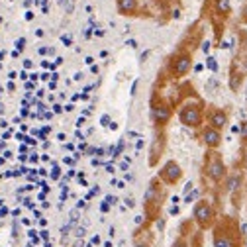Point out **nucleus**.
<instances>
[{
	"mask_svg": "<svg viewBox=\"0 0 247 247\" xmlns=\"http://www.w3.org/2000/svg\"><path fill=\"white\" fill-rule=\"evenodd\" d=\"M194 218L200 222V224H208V220L212 218V210H210V206L208 204H198L196 206V210H194Z\"/></svg>",
	"mask_w": 247,
	"mask_h": 247,
	"instance_id": "f257e3e1",
	"label": "nucleus"
},
{
	"mask_svg": "<svg viewBox=\"0 0 247 247\" xmlns=\"http://www.w3.org/2000/svg\"><path fill=\"white\" fill-rule=\"evenodd\" d=\"M181 120H182V124H186V125H196L200 122V114H198L196 108H186V110L181 114Z\"/></svg>",
	"mask_w": 247,
	"mask_h": 247,
	"instance_id": "f03ea898",
	"label": "nucleus"
},
{
	"mask_svg": "<svg viewBox=\"0 0 247 247\" xmlns=\"http://www.w3.org/2000/svg\"><path fill=\"white\" fill-rule=\"evenodd\" d=\"M163 175H165V179L167 181H177L179 177H181V169H179V165L177 163H167V167H165V171H163Z\"/></svg>",
	"mask_w": 247,
	"mask_h": 247,
	"instance_id": "7ed1b4c3",
	"label": "nucleus"
},
{
	"mask_svg": "<svg viewBox=\"0 0 247 247\" xmlns=\"http://www.w3.org/2000/svg\"><path fill=\"white\" fill-rule=\"evenodd\" d=\"M169 116H171V112L167 110V108H163V106L153 108V118L159 120V122H167V120H169Z\"/></svg>",
	"mask_w": 247,
	"mask_h": 247,
	"instance_id": "20e7f679",
	"label": "nucleus"
},
{
	"mask_svg": "<svg viewBox=\"0 0 247 247\" xmlns=\"http://www.w3.org/2000/svg\"><path fill=\"white\" fill-rule=\"evenodd\" d=\"M208 173H210L212 179H220L222 173H224V167H222V163H220V161H214V163L210 165V171H208Z\"/></svg>",
	"mask_w": 247,
	"mask_h": 247,
	"instance_id": "39448f33",
	"label": "nucleus"
},
{
	"mask_svg": "<svg viewBox=\"0 0 247 247\" xmlns=\"http://www.w3.org/2000/svg\"><path fill=\"white\" fill-rule=\"evenodd\" d=\"M188 67H190V59H188V57H182V59H179V63L175 65V71H177L179 75H182V73L188 71Z\"/></svg>",
	"mask_w": 247,
	"mask_h": 247,
	"instance_id": "423d86ee",
	"label": "nucleus"
},
{
	"mask_svg": "<svg viewBox=\"0 0 247 247\" xmlns=\"http://www.w3.org/2000/svg\"><path fill=\"white\" fill-rule=\"evenodd\" d=\"M204 139H206V143L216 145L218 141H220V135H218V132H214V129H208V132L204 133Z\"/></svg>",
	"mask_w": 247,
	"mask_h": 247,
	"instance_id": "0eeeda50",
	"label": "nucleus"
},
{
	"mask_svg": "<svg viewBox=\"0 0 247 247\" xmlns=\"http://www.w3.org/2000/svg\"><path fill=\"white\" fill-rule=\"evenodd\" d=\"M212 124H214L216 128H222V125H225V116L220 114V112H216V114L212 116Z\"/></svg>",
	"mask_w": 247,
	"mask_h": 247,
	"instance_id": "6e6552de",
	"label": "nucleus"
},
{
	"mask_svg": "<svg viewBox=\"0 0 247 247\" xmlns=\"http://www.w3.org/2000/svg\"><path fill=\"white\" fill-rule=\"evenodd\" d=\"M216 247H233V245H232V241H229L228 237H220L218 235L216 237Z\"/></svg>",
	"mask_w": 247,
	"mask_h": 247,
	"instance_id": "1a4fd4ad",
	"label": "nucleus"
},
{
	"mask_svg": "<svg viewBox=\"0 0 247 247\" xmlns=\"http://www.w3.org/2000/svg\"><path fill=\"white\" fill-rule=\"evenodd\" d=\"M77 220H78V208H75V210H71V224H75Z\"/></svg>",
	"mask_w": 247,
	"mask_h": 247,
	"instance_id": "9d476101",
	"label": "nucleus"
},
{
	"mask_svg": "<svg viewBox=\"0 0 247 247\" xmlns=\"http://www.w3.org/2000/svg\"><path fill=\"white\" fill-rule=\"evenodd\" d=\"M133 6V0H122V10H129Z\"/></svg>",
	"mask_w": 247,
	"mask_h": 247,
	"instance_id": "9b49d317",
	"label": "nucleus"
},
{
	"mask_svg": "<svg viewBox=\"0 0 247 247\" xmlns=\"http://www.w3.org/2000/svg\"><path fill=\"white\" fill-rule=\"evenodd\" d=\"M218 6H220V10H229V2H228V0H220Z\"/></svg>",
	"mask_w": 247,
	"mask_h": 247,
	"instance_id": "f8f14e48",
	"label": "nucleus"
},
{
	"mask_svg": "<svg viewBox=\"0 0 247 247\" xmlns=\"http://www.w3.org/2000/svg\"><path fill=\"white\" fill-rule=\"evenodd\" d=\"M208 67H210L212 71H216V69H218V65H216V59H214V57H210V59H208Z\"/></svg>",
	"mask_w": 247,
	"mask_h": 247,
	"instance_id": "ddd939ff",
	"label": "nucleus"
},
{
	"mask_svg": "<svg viewBox=\"0 0 247 247\" xmlns=\"http://www.w3.org/2000/svg\"><path fill=\"white\" fill-rule=\"evenodd\" d=\"M196 196H198V190H194L192 194H188V196H186V202H192V200H194Z\"/></svg>",
	"mask_w": 247,
	"mask_h": 247,
	"instance_id": "4468645a",
	"label": "nucleus"
},
{
	"mask_svg": "<svg viewBox=\"0 0 247 247\" xmlns=\"http://www.w3.org/2000/svg\"><path fill=\"white\" fill-rule=\"evenodd\" d=\"M24 45H26V39H24V37L16 41V47H18V49H24Z\"/></svg>",
	"mask_w": 247,
	"mask_h": 247,
	"instance_id": "2eb2a0df",
	"label": "nucleus"
},
{
	"mask_svg": "<svg viewBox=\"0 0 247 247\" xmlns=\"http://www.w3.org/2000/svg\"><path fill=\"white\" fill-rule=\"evenodd\" d=\"M85 228H77V232H75V235H77V237H82V235H85Z\"/></svg>",
	"mask_w": 247,
	"mask_h": 247,
	"instance_id": "dca6fc26",
	"label": "nucleus"
},
{
	"mask_svg": "<svg viewBox=\"0 0 247 247\" xmlns=\"http://www.w3.org/2000/svg\"><path fill=\"white\" fill-rule=\"evenodd\" d=\"M118 200L114 198V196H106V204H116Z\"/></svg>",
	"mask_w": 247,
	"mask_h": 247,
	"instance_id": "f3484780",
	"label": "nucleus"
},
{
	"mask_svg": "<svg viewBox=\"0 0 247 247\" xmlns=\"http://www.w3.org/2000/svg\"><path fill=\"white\" fill-rule=\"evenodd\" d=\"M63 43H67V45H71V37H69V35H63Z\"/></svg>",
	"mask_w": 247,
	"mask_h": 247,
	"instance_id": "a211bd4d",
	"label": "nucleus"
},
{
	"mask_svg": "<svg viewBox=\"0 0 247 247\" xmlns=\"http://www.w3.org/2000/svg\"><path fill=\"white\" fill-rule=\"evenodd\" d=\"M235 185H237V179H232L229 181V188H235Z\"/></svg>",
	"mask_w": 247,
	"mask_h": 247,
	"instance_id": "6ab92c4d",
	"label": "nucleus"
},
{
	"mask_svg": "<svg viewBox=\"0 0 247 247\" xmlns=\"http://www.w3.org/2000/svg\"><path fill=\"white\" fill-rule=\"evenodd\" d=\"M125 204H128V206L132 208V206H133V198H125Z\"/></svg>",
	"mask_w": 247,
	"mask_h": 247,
	"instance_id": "aec40b11",
	"label": "nucleus"
},
{
	"mask_svg": "<svg viewBox=\"0 0 247 247\" xmlns=\"http://www.w3.org/2000/svg\"><path fill=\"white\" fill-rule=\"evenodd\" d=\"M85 63H86V65H92V63H94V59H92V57H86V59H85Z\"/></svg>",
	"mask_w": 247,
	"mask_h": 247,
	"instance_id": "412c9836",
	"label": "nucleus"
},
{
	"mask_svg": "<svg viewBox=\"0 0 247 247\" xmlns=\"http://www.w3.org/2000/svg\"><path fill=\"white\" fill-rule=\"evenodd\" d=\"M108 122H110V118H108V116H104V118H102V125H108Z\"/></svg>",
	"mask_w": 247,
	"mask_h": 247,
	"instance_id": "4be33fe9",
	"label": "nucleus"
},
{
	"mask_svg": "<svg viewBox=\"0 0 247 247\" xmlns=\"http://www.w3.org/2000/svg\"><path fill=\"white\" fill-rule=\"evenodd\" d=\"M171 214H173V216H175V214H179V208H177V206H173V208H171Z\"/></svg>",
	"mask_w": 247,
	"mask_h": 247,
	"instance_id": "5701e85b",
	"label": "nucleus"
},
{
	"mask_svg": "<svg viewBox=\"0 0 247 247\" xmlns=\"http://www.w3.org/2000/svg\"><path fill=\"white\" fill-rule=\"evenodd\" d=\"M241 133H243V137H247V124H245V128H243V132H241Z\"/></svg>",
	"mask_w": 247,
	"mask_h": 247,
	"instance_id": "b1692460",
	"label": "nucleus"
},
{
	"mask_svg": "<svg viewBox=\"0 0 247 247\" xmlns=\"http://www.w3.org/2000/svg\"><path fill=\"white\" fill-rule=\"evenodd\" d=\"M0 114H4V104H0Z\"/></svg>",
	"mask_w": 247,
	"mask_h": 247,
	"instance_id": "393cba45",
	"label": "nucleus"
},
{
	"mask_svg": "<svg viewBox=\"0 0 247 247\" xmlns=\"http://www.w3.org/2000/svg\"><path fill=\"white\" fill-rule=\"evenodd\" d=\"M67 2V0H59V4H65Z\"/></svg>",
	"mask_w": 247,
	"mask_h": 247,
	"instance_id": "a878e982",
	"label": "nucleus"
},
{
	"mask_svg": "<svg viewBox=\"0 0 247 247\" xmlns=\"http://www.w3.org/2000/svg\"><path fill=\"white\" fill-rule=\"evenodd\" d=\"M137 247H147V245H137Z\"/></svg>",
	"mask_w": 247,
	"mask_h": 247,
	"instance_id": "bb28decb",
	"label": "nucleus"
}]
</instances>
